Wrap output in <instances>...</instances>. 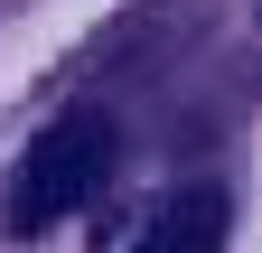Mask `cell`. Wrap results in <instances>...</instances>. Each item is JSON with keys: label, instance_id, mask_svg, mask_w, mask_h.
Masks as SVG:
<instances>
[{"label": "cell", "instance_id": "7a4b0ae2", "mask_svg": "<svg viewBox=\"0 0 262 253\" xmlns=\"http://www.w3.org/2000/svg\"><path fill=\"white\" fill-rule=\"evenodd\" d=\"M141 253H225V187H187L150 216Z\"/></svg>", "mask_w": 262, "mask_h": 253}, {"label": "cell", "instance_id": "6da1fadb", "mask_svg": "<svg viewBox=\"0 0 262 253\" xmlns=\"http://www.w3.org/2000/svg\"><path fill=\"white\" fill-rule=\"evenodd\" d=\"M103 178H113V113H56L47 132L28 141L19 178H10V235L66 225Z\"/></svg>", "mask_w": 262, "mask_h": 253}]
</instances>
